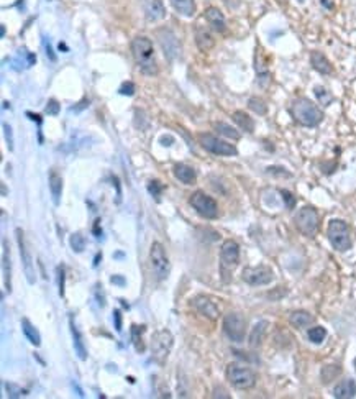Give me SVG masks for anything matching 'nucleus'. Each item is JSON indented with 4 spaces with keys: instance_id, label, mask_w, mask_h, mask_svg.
Returning <instances> with one entry per match:
<instances>
[{
    "instance_id": "17",
    "label": "nucleus",
    "mask_w": 356,
    "mask_h": 399,
    "mask_svg": "<svg viewBox=\"0 0 356 399\" xmlns=\"http://www.w3.org/2000/svg\"><path fill=\"white\" fill-rule=\"evenodd\" d=\"M143 9H145L146 18L149 21L161 20V18H164V15H166L164 5H163L161 0H145V2H143Z\"/></svg>"
},
{
    "instance_id": "47",
    "label": "nucleus",
    "mask_w": 356,
    "mask_h": 399,
    "mask_svg": "<svg viewBox=\"0 0 356 399\" xmlns=\"http://www.w3.org/2000/svg\"><path fill=\"white\" fill-rule=\"evenodd\" d=\"M110 283H112V285H118V286H125V285H126L125 279H123V276H120V274L112 276V278H110Z\"/></svg>"
},
{
    "instance_id": "15",
    "label": "nucleus",
    "mask_w": 356,
    "mask_h": 399,
    "mask_svg": "<svg viewBox=\"0 0 356 399\" xmlns=\"http://www.w3.org/2000/svg\"><path fill=\"white\" fill-rule=\"evenodd\" d=\"M158 38H160V43L163 46L164 55L169 59H174L179 55V43H177V38L174 36L172 32H169V30H166V28L160 30V32H158Z\"/></svg>"
},
{
    "instance_id": "3",
    "label": "nucleus",
    "mask_w": 356,
    "mask_h": 399,
    "mask_svg": "<svg viewBox=\"0 0 356 399\" xmlns=\"http://www.w3.org/2000/svg\"><path fill=\"white\" fill-rule=\"evenodd\" d=\"M327 235H328L332 247L337 251H348L351 248L350 227L346 225V222L340 220V219H333L328 224Z\"/></svg>"
},
{
    "instance_id": "35",
    "label": "nucleus",
    "mask_w": 356,
    "mask_h": 399,
    "mask_svg": "<svg viewBox=\"0 0 356 399\" xmlns=\"http://www.w3.org/2000/svg\"><path fill=\"white\" fill-rule=\"evenodd\" d=\"M314 92H315V97L319 99V102H320L322 105H330V104L333 102V96H332L325 87L315 86V87H314Z\"/></svg>"
},
{
    "instance_id": "42",
    "label": "nucleus",
    "mask_w": 356,
    "mask_h": 399,
    "mask_svg": "<svg viewBox=\"0 0 356 399\" xmlns=\"http://www.w3.org/2000/svg\"><path fill=\"white\" fill-rule=\"evenodd\" d=\"M4 132H5V140H7V143H9V150L12 151L13 150V135H12L10 125L4 124Z\"/></svg>"
},
{
    "instance_id": "53",
    "label": "nucleus",
    "mask_w": 356,
    "mask_h": 399,
    "mask_svg": "<svg viewBox=\"0 0 356 399\" xmlns=\"http://www.w3.org/2000/svg\"><path fill=\"white\" fill-rule=\"evenodd\" d=\"M0 35H2V38H4V35H5V27L2 25V28H0Z\"/></svg>"
},
{
    "instance_id": "44",
    "label": "nucleus",
    "mask_w": 356,
    "mask_h": 399,
    "mask_svg": "<svg viewBox=\"0 0 356 399\" xmlns=\"http://www.w3.org/2000/svg\"><path fill=\"white\" fill-rule=\"evenodd\" d=\"M58 276H59V296H64V268H58Z\"/></svg>"
},
{
    "instance_id": "9",
    "label": "nucleus",
    "mask_w": 356,
    "mask_h": 399,
    "mask_svg": "<svg viewBox=\"0 0 356 399\" xmlns=\"http://www.w3.org/2000/svg\"><path fill=\"white\" fill-rule=\"evenodd\" d=\"M189 204H191L195 212L199 216L206 217V219H217L218 217V205L214 201V197L207 196L202 191H195V193L189 199Z\"/></svg>"
},
{
    "instance_id": "30",
    "label": "nucleus",
    "mask_w": 356,
    "mask_h": 399,
    "mask_svg": "<svg viewBox=\"0 0 356 399\" xmlns=\"http://www.w3.org/2000/svg\"><path fill=\"white\" fill-rule=\"evenodd\" d=\"M342 373V368L340 366H337V365H328V366H325L323 370H322V381L325 383V385H328V383H332L333 380H337V377L338 374Z\"/></svg>"
},
{
    "instance_id": "2",
    "label": "nucleus",
    "mask_w": 356,
    "mask_h": 399,
    "mask_svg": "<svg viewBox=\"0 0 356 399\" xmlns=\"http://www.w3.org/2000/svg\"><path fill=\"white\" fill-rule=\"evenodd\" d=\"M291 113L294 120L304 127H317L323 120V112L306 97L295 99L291 105Z\"/></svg>"
},
{
    "instance_id": "49",
    "label": "nucleus",
    "mask_w": 356,
    "mask_h": 399,
    "mask_svg": "<svg viewBox=\"0 0 356 399\" xmlns=\"http://www.w3.org/2000/svg\"><path fill=\"white\" fill-rule=\"evenodd\" d=\"M44 48H46V56H49V59H51V61H56V56L53 55L51 44H49V43H46V46H44Z\"/></svg>"
},
{
    "instance_id": "51",
    "label": "nucleus",
    "mask_w": 356,
    "mask_h": 399,
    "mask_svg": "<svg viewBox=\"0 0 356 399\" xmlns=\"http://www.w3.org/2000/svg\"><path fill=\"white\" fill-rule=\"evenodd\" d=\"M322 5L327 7V9H333V2H332V0H322Z\"/></svg>"
},
{
    "instance_id": "22",
    "label": "nucleus",
    "mask_w": 356,
    "mask_h": 399,
    "mask_svg": "<svg viewBox=\"0 0 356 399\" xmlns=\"http://www.w3.org/2000/svg\"><path fill=\"white\" fill-rule=\"evenodd\" d=\"M49 189H51V196H53V202L55 205H59L61 202V194H63V179L55 170L49 171Z\"/></svg>"
},
{
    "instance_id": "6",
    "label": "nucleus",
    "mask_w": 356,
    "mask_h": 399,
    "mask_svg": "<svg viewBox=\"0 0 356 399\" xmlns=\"http://www.w3.org/2000/svg\"><path fill=\"white\" fill-rule=\"evenodd\" d=\"M294 224L297 227V230L306 237H314L319 230V214L314 207H302V209L295 214Z\"/></svg>"
},
{
    "instance_id": "5",
    "label": "nucleus",
    "mask_w": 356,
    "mask_h": 399,
    "mask_svg": "<svg viewBox=\"0 0 356 399\" xmlns=\"http://www.w3.org/2000/svg\"><path fill=\"white\" fill-rule=\"evenodd\" d=\"M172 343H174V337L168 328H161V331H158L153 335V339H151V354H153V360L156 363L160 365L166 363V360H168L171 354Z\"/></svg>"
},
{
    "instance_id": "13",
    "label": "nucleus",
    "mask_w": 356,
    "mask_h": 399,
    "mask_svg": "<svg viewBox=\"0 0 356 399\" xmlns=\"http://www.w3.org/2000/svg\"><path fill=\"white\" fill-rule=\"evenodd\" d=\"M17 233V242H18V250H20V258H21V263H23V270L27 274V279L30 285L35 283V270H33V260L30 256V251L27 248V243H25V235H23V230L17 228L15 230Z\"/></svg>"
},
{
    "instance_id": "34",
    "label": "nucleus",
    "mask_w": 356,
    "mask_h": 399,
    "mask_svg": "<svg viewBox=\"0 0 356 399\" xmlns=\"http://www.w3.org/2000/svg\"><path fill=\"white\" fill-rule=\"evenodd\" d=\"M325 337H327V331H325V328L320 327V325L312 327L309 331V340L312 343H322L325 340Z\"/></svg>"
},
{
    "instance_id": "50",
    "label": "nucleus",
    "mask_w": 356,
    "mask_h": 399,
    "mask_svg": "<svg viewBox=\"0 0 356 399\" xmlns=\"http://www.w3.org/2000/svg\"><path fill=\"white\" fill-rule=\"evenodd\" d=\"M95 289H97V288H95ZM97 301H98V304H100V308H104V306H105V299H104L102 291H100V294H98V289H97Z\"/></svg>"
},
{
    "instance_id": "23",
    "label": "nucleus",
    "mask_w": 356,
    "mask_h": 399,
    "mask_svg": "<svg viewBox=\"0 0 356 399\" xmlns=\"http://www.w3.org/2000/svg\"><path fill=\"white\" fill-rule=\"evenodd\" d=\"M2 270H4V283H5V288L7 291H12V270H10V251H9V247H7V240L4 239L2 240Z\"/></svg>"
},
{
    "instance_id": "52",
    "label": "nucleus",
    "mask_w": 356,
    "mask_h": 399,
    "mask_svg": "<svg viewBox=\"0 0 356 399\" xmlns=\"http://www.w3.org/2000/svg\"><path fill=\"white\" fill-rule=\"evenodd\" d=\"M28 117H32V120H36L38 124H41V117L40 115H33V113H28Z\"/></svg>"
},
{
    "instance_id": "33",
    "label": "nucleus",
    "mask_w": 356,
    "mask_h": 399,
    "mask_svg": "<svg viewBox=\"0 0 356 399\" xmlns=\"http://www.w3.org/2000/svg\"><path fill=\"white\" fill-rule=\"evenodd\" d=\"M248 107L251 109L255 113H258V115H266V112H268V105H266V102L263 101V99H260V97H251L248 101Z\"/></svg>"
},
{
    "instance_id": "27",
    "label": "nucleus",
    "mask_w": 356,
    "mask_h": 399,
    "mask_svg": "<svg viewBox=\"0 0 356 399\" xmlns=\"http://www.w3.org/2000/svg\"><path fill=\"white\" fill-rule=\"evenodd\" d=\"M21 331H23L25 337L30 340V343L35 345V347H40L41 345V335L36 331L35 325L30 322L28 319H21Z\"/></svg>"
},
{
    "instance_id": "21",
    "label": "nucleus",
    "mask_w": 356,
    "mask_h": 399,
    "mask_svg": "<svg viewBox=\"0 0 356 399\" xmlns=\"http://www.w3.org/2000/svg\"><path fill=\"white\" fill-rule=\"evenodd\" d=\"M310 63H312V67L315 71H319L320 74H332L333 73V66L327 59V56H323L320 51H314L310 55Z\"/></svg>"
},
{
    "instance_id": "39",
    "label": "nucleus",
    "mask_w": 356,
    "mask_h": 399,
    "mask_svg": "<svg viewBox=\"0 0 356 399\" xmlns=\"http://www.w3.org/2000/svg\"><path fill=\"white\" fill-rule=\"evenodd\" d=\"M268 173L272 176H281V178H291V173L284 170V168H279V166H271L268 168Z\"/></svg>"
},
{
    "instance_id": "55",
    "label": "nucleus",
    "mask_w": 356,
    "mask_h": 399,
    "mask_svg": "<svg viewBox=\"0 0 356 399\" xmlns=\"http://www.w3.org/2000/svg\"><path fill=\"white\" fill-rule=\"evenodd\" d=\"M299 2H304V0H299Z\"/></svg>"
},
{
    "instance_id": "48",
    "label": "nucleus",
    "mask_w": 356,
    "mask_h": 399,
    "mask_svg": "<svg viewBox=\"0 0 356 399\" xmlns=\"http://www.w3.org/2000/svg\"><path fill=\"white\" fill-rule=\"evenodd\" d=\"M172 142H174L172 136H161V143L164 145V147H171Z\"/></svg>"
},
{
    "instance_id": "32",
    "label": "nucleus",
    "mask_w": 356,
    "mask_h": 399,
    "mask_svg": "<svg viewBox=\"0 0 356 399\" xmlns=\"http://www.w3.org/2000/svg\"><path fill=\"white\" fill-rule=\"evenodd\" d=\"M143 332H145V325H132V340L135 343L136 351L145 350V345H143V340H141Z\"/></svg>"
},
{
    "instance_id": "10",
    "label": "nucleus",
    "mask_w": 356,
    "mask_h": 399,
    "mask_svg": "<svg viewBox=\"0 0 356 399\" xmlns=\"http://www.w3.org/2000/svg\"><path fill=\"white\" fill-rule=\"evenodd\" d=\"M199 142L207 151H210L212 155H217V156H235L238 153L233 145L226 143L210 133H202L199 136Z\"/></svg>"
},
{
    "instance_id": "20",
    "label": "nucleus",
    "mask_w": 356,
    "mask_h": 399,
    "mask_svg": "<svg viewBox=\"0 0 356 399\" xmlns=\"http://www.w3.org/2000/svg\"><path fill=\"white\" fill-rule=\"evenodd\" d=\"M69 327H71V335H72V343H74L75 354H78V357H79L81 360H87V350H86L84 340H82V335H81V332H79L78 325L74 324V319H72V317L69 319Z\"/></svg>"
},
{
    "instance_id": "11",
    "label": "nucleus",
    "mask_w": 356,
    "mask_h": 399,
    "mask_svg": "<svg viewBox=\"0 0 356 399\" xmlns=\"http://www.w3.org/2000/svg\"><path fill=\"white\" fill-rule=\"evenodd\" d=\"M220 262H222V271L230 273L237 268L240 262V247L235 240H225L220 248Z\"/></svg>"
},
{
    "instance_id": "7",
    "label": "nucleus",
    "mask_w": 356,
    "mask_h": 399,
    "mask_svg": "<svg viewBox=\"0 0 356 399\" xmlns=\"http://www.w3.org/2000/svg\"><path fill=\"white\" fill-rule=\"evenodd\" d=\"M149 263L158 281H164L169 276V260L160 242H155L149 250Z\"/></svg>"
},
{
    "instance_id": "16",
    "label": "nucleus",
    "mask_w": 356,
    "mask_h": 399,
    "mask_svg": "<svg viewBox=\"0 0 356 399\" xmlns=\"http://www.w3.org/2000/svg\"><path fill=\"white\" fill-rule=\"evenodd\" d=\"M269 328V322L268 320H260L258 324H256L251 332H249V339H248V343L251 348H258L260 345L263 343L264 337H266V332Z\"/></svg>"
},
{
    "instance_id": "14",
    "label": "nucleus",
    "mask_w": 356,
    "mask_h": 399,
    "mask_svg": "<svg viewBox=\"0 0 356 399\" xmlns=\"http://www.w3.org/2000/svg\"><path fill=\"white\" fill-rule=\"evenodd\" d=\"M191 304L194 306L197 312L202 314V316L209 317L210 320H215L218 316H220V311H218L217 304L212 301L210 297H207V296H197V297L192 299Z\"/></svg>"
},
{
    "instance_id": "40",
    "label": "nucleus",
    "mask_w": 356,
    "mask_h": 399,
    "mask_svg": "<svg viewBox=\"0 0 356 399\" xmlns=\"http://www.w3.org/2000/svg\"><path fill=\"white\" fill-rule=\"evenodd\" d=\"M120 94L122 96H133L135 94V84L133 82H130V81H126V82H123L122 86H120Z\"/></svg>"
},
{
    "instance_id": "24",
    "label": "nucleus",
    "mask_w": 356,
    "mask_h": 399,
    "mask_svg": "<svg viewBox=\"0 0 356 399\" xmlns=\"http://www.w3.org/2000/svg\"><path fill=\"white\" fill-rule=\"evenodd\" d=\"M289 322L295 328H306L314 322V316L307 311H295L289 316Z\"/></svg>"
},
{
    "instance_id": "28",
    "label": "nucleus",
    "mask_w": 356,
    "mask_h": 399,
    "mask_svg": "<svg viewBox=\"0 0 356 399\" xmlns=\"http://www.w3.org/2000/svg\"><path fill=\"white\" fill-rule=\"evenodd\" d=\"M233 120H235V124H237L241 130H245V132H248V133L255 132V120L249 117L248 113L237 110L233 113Z\"/></svg>"
},
{
    "instance_id": "46",
    "label": "nucleus",
    "mask_w": 356,
    "mask_h": 399,
    "mask_svg": "<svg viewBox=\"0 0 356 399\" xmlns=\"http://www.w3.org/2000/svg\"><path fill=\"white\" fill-rule=\"evenodd\" d=\"M113 319H115V328L118 332H122V316H120V311L113 312Z\"/></svg>"
},
{
    "instance_id": "18",
    "label": "nucleus",
    "mask_w": 356,
    "mask_h": 399,
    "mask_svg": "<svg viewBox=\"0 0 356 399\" xmlns=\"http://www.w3.org/2000/svg\"><path fill=\"white\" fill-rule=\"evenodd\" d=\"M206 18L209 21V25L215 30V32L218 33H223L226 30V21H225V17L223 13L217 9V7H209V9L206 10Z\"/></svg>"
},
{
    "instance_id": "29",
    "label": "nucleus",
    "mask_w": 356,
    "mask_h": 399,
    "mask_svg": "<svg viewBox=\"0 0 356 399\" xmlns=\"http://www.w3.org/2000/svg\"><path fill=\"white\" fill-rule=\"evenodd\" d=\"M174 10L184 17H192L195 13V2L194 0H171Z\"/></svg>"
},
{
    "instance_id": "25",
    "label": "nucleus",
    "mask_w": 356,
    "mask_h": 399,
    "mask_svg": "<svg viewBox=\"0 0 356 399\" xmlns=\"http://www.w3.org/2000/svg\"><path fill=\"white\" fill-rule=\"evenodd\" d=\"M195 43H197V46H199V50L204 51V53L210 51V50L215 46L214 36H212V35L207 32V30H204V28H197V32H195Z\"/></svg>"
},
{
    "instance_id": "54",
    "label": "nucleus",
    "mask_w": 356,
    "mask_h": 399,
    "mask_svg": "<svg viewBox=\"0 0 356 399\" xmlns=\"http://www.w3.org/2000/svg\"><path fill=\"white\" fill-rule=\"evenodd\" d=\"M354 368H356V360H354Z\"/></svg>"
},
{
    "instance_id": "4",
    "label": "nucleus",
    "mask_w": 356,
    "mask_h": 399,
    "mask_svg": "<svg viewBox=\"0 0 356 399\" xmlns=\"http://www.w3.org/2000/svg\"><path fill=\"white\" fill-rule=\"evenodd\" d=\"M226 380L232 383V386L237 389H249L256 385V374L251 368L238 365V363H230L226 366Z\"/></svg>"
},
{
    "instance_id": "37",
    "label": "nucleus",
    "mask_w": 356,
    "mask_h": 399,
    "mask_svg": "<svg viewBox=\"0 0 356 399\" xmlns=\"http://www.w3.org/2000/svg\"><path fill=\"white\" fill-rule=\"evenodd\" d=\"M5 388H7V393H9L10 397H20V396H25V394H27V391H23L21 388L12 385V383H7Z\"/></svg>"
},
{
    "instance_id": "1",
    "label": "nucleus",
    "mask_w": 356,
    "mask_h": 399,
    "mask_svg": "<svg viewBox=\"0 0 356 399\" xmlns=\"http://www.w3.org/2000/svg\"><path fill=\"white\" fill-rule=\"evenodd\" d=\"M132 53L136 64L141 69V73H145L148 76L158 74L160 67H158L156 58H155L153 41L148 36H136L132 41Z\"/></svg>"
},
{
    "instance_id": "36",
    "label": "nucleus",
    "mask_w": 356,
    "mask_h": 399,
    "mask_svg": "<svg viewBox=\"0 0 356 399\" xmlns=\"http://www.w3.org/2000/svg\"><path fill=\"white\" fill-rule=\"evenodd\" d=\"M69 243H71V248L75 253H82L86 250V239L82 237V233H72L69 239Z\"/></svg>"
},
{
    "instance_id": "41",
    "label": "nucleus",
    "mask_w": 356,
    "mask_h": 399,
    "mask_svg": "<svg viewBox=\"0 0 356 399\" xmlns=\"http://www.w3.org/2000/svg\"><path fill=\"white\" fill-rule=\"evenodd\" d=\"M59 109H61V107H59V104L55 101V99H51V101L48 102V105H46V113H48V115H58V113H59Z\"/></svg>"
},
{
    "instance_id": "19",
    "label": "nucleus",
    "mask_w": 356,
    "mask_h": 399,
    "mask_svg": "<svg viewBox=\"0 0 356 399\" xmlns=\"http://www.w3.org/2000/svg\"><path fill=\"white\" fill-rule=\"evenodd\" d=\"M333 396L337 399H351L356 397V381L354 380H343L333 389Z\"/></svg>"
},
{
    "instance_id": "8",
    "label": "nucleus",
    "mask_w": 356,
    "mask_h": 399,
    "mask_svg": "<svg viewBox=\"0 0 356 399\" xmlns=\"http://www.w3.org/2000/svg\"><path fill=\"white\" fill-rule=\"evenodd\" d=\"M223 332L232 342H243L246 335V320L238 312H230L223 317Z\"/></svg>"
},
{
    "instance_id": "45",
    "label": "nucleus",
    "mask_w": 356,
    "mask_h": 399,
    "mask_svg": "<svg viewBox=\"0 0 356 399\" xmlns=\"http://www.w3.org/2000/svg\"><path fill=\"white\" fill-rule=\"evenodd\" d=\"M214 397H225V399H230V394L226 393V391L223 388H215L214 389V394H212Z\"/></svg>"
},
{
    "instance_id": "12",
    "label": "nucleus",
    "mask_w": 356,
    "mask_h": 399,
    "mask_svg": "<svg viewBox=\"0 0 356 399\" xmlns=\"http://www.w3.org/2000/svg\"><path fill=\"white\" fill-rule=\"evenodd\" d=\"M241 278L251 286H264L269 285L272 278H274V274H272V270L268 266H253L245 268L243 273H241Z\"/></svg>"
},
{
    "instance_id": "43",
    "label": "nucleus",
    "mask_w": 356,
    "mask_h": 399,
    "mask_svg": "<svg viewBox=\"0 0 356 399\" xmlns=\"http://www.w3.org/2000/svg\"><path fill=\"white\" fill-rule=\"evenodd\" d=\"M281 194H283V197H284L286 205L289 207V209H294V205H295V197H294L291 193H287V191H281Z\"/></svg>"
},
{
    "instance_id": "38",
    "label": "nucleus",
    "mask_w": 356,
    "mask_h": 399,
    "mask_svg": "<svg viewBox=\"0 0 356 399\" xmlns=\"http://www.w3.org/2000/svg\"><path fill=\"white\" fill-rule=\"evenodd\" d=\"M148 191H149V194H153L156 199H160L161 191H163L161 182H160V181H149V182H148Z\"/></svg>"
},
{
    "instance_id": "31",
    "label": "nucleus",
    "mask_w": 356,
    "mask_h": 399,
    "mask_svg": "<svg viewBox=\"0 0 356 399\" xmlns=\"http://www.w3.org/2000/svg\"><path fill=\"white\" fill-rule=\"evenodd\" d=\"M214 127H215V130H217L218 133L223 135V136H226V138H230V140H240L241 135H240L233 127L223 124V122H218V124H215Z\"/></svg>"
},
{
    "instance_id": "26",
    "label": "nucleus",
    "mask_w": 356,
    "mask_h": 399,
    "mask_svg": "<svg viewBox=\"0 0 356 399\" xmlns=\"http://www.w3.org/2000/svg\"><path fill=\"white\" fill-rule=\"evenodd\" d=\"M174 176L184 184H192L197 178L195 170L187 165H176L174 166Z\"/></svg>"
}]
</instances>
